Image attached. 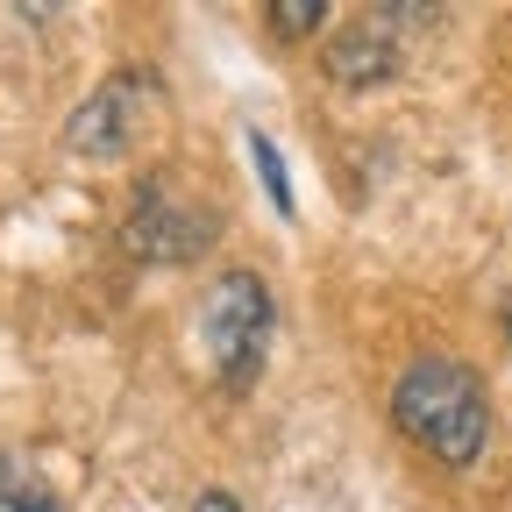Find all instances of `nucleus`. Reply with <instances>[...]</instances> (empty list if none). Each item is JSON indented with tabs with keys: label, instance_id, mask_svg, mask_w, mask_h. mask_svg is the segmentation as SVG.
<instances>
[{
	"label": "nucleus",
	"instance_id": "1",
	"mask_svg": "<svg viewBox=\"0 0 512 512\" xmlns=\"http://www.w3.org/2000/svg\"><path fill=\"white\" fill-rule=\"evenodd\" d=\"M392 427L441 470H477L491 448V399L463 356H413L392 384Z\"/></svg>",
	"mask_w": 512,
	"mask_h": 512
},
{
	"label": "nucleus",
	"instance_id": "2",
	"mask_svg": "<svg viewBox=\"0 0 512 512\" xmlns=\"http://www.w3.org/2000/svg\"><path fill=\"white\" fill-rule=\"evenodd\" d=\"M200 335H207V356H214V377L228 392H249L271 363V335H278V299L256 271H221L214 292H207V313H200Z\"/></svg>",
	"mask_w": 512,
	"mask_h": 512
},
{
	"label": "nucleus",
	"instance_id": "3",
	"mask_svg": "<svg viewBox=\"0 0 512 512\" xmlns=\"http://www.w3.org/2000/svg\"><path fill=\"white\" fill-rule=\"evenodd\" d=\"M214 235H221V214L192 207L171 178H143L121 214V249L143 256V264H192V256L214 249Z\"/></svg>",
	"mask_w": 512,
	"mask_h": 512
},
{
	"label": "nucleus",
	"instance_id": "4",
	"mask_svg": "<svg viewBox=\"0 0 512 512\" xmlns=\"http://www.w3.org/2000/svg\"><path fill=\"white\" fill-rule=\"evenodd\" d=\"M150 114H164V86L150 72H114V79H100V93H86L72 107V121H64V150L107 164V157H121L150 128Z\"/></svg>",
	"mask_w": 512,
	"mask_h": 512
},
{
	"label": "nucleus",
	"instance_id": "5",
	"mask_svg": "<svg viewBox=\"0 0 512 512\" xmlns=\"http://www.w3.org/2000/svg\"><path fill=\"white\" fill-rule=\"evenodd\" d=\"M392 72H399V43L384 36L377 15H363L342 36H328V79H342V86H384Z\"/></svg>",
	"mask_w": 512,
	"mask_h": 512
},
{
	"label": "nucleus",
	"instance_id": "6",
	"mask_svg": "<svg viewBox=\"0 0 512 512\" xmlns=\"http://www.w3.org/2000/svg\"><path fill=\"white\" fill-rule=\"evenodd\" d=\"M0 512H57L50 484H43L22 456H0Z\"/></svg>",
	"mask_w": 512,
	"mask_h": 512
},
{
	"label": "nucleus",
	"instance_id": "7",
	"mask_svg": "<svg viewBox=\"0 0 512 512\" xmlns=\"http://www.w3.org/2000/svg\"><path fill=\"white\" fill-rule=\"evenodd\" d=\"M249 164H256V178L271 185V207H278V214H292V185H285V157L271 150V136H249Z\"/></svg>",
	"mask_w": 512,
	"mask_h": 512
},
{
	"label": "nucleus",
	"instance_id": "8",
	"mask_svg": "<svg viewBox=\"0 0 512 512\" xmlns=\"http://www.w3.org/2000/svg\"><path fill=\"white\" fill-rule=\"evenodd\" d=\"M264 22H271V29L292 43V36H306L313 22H328V0H278V8H271Z\"/></svg>",
	"mask_w": 512,
	"mask_h": 512
},
{
	"label": "nucleus",
	"instance_id": "9",
	"mask_svg": "<svg viewBox=\"0 0 512 512\" xmlns=\"http://www.w3.org/2000/svg\"><path fill=\"white\" fill-rule=\"evenodd\" d=\"M192 512H242V505H235V491H200V498H192Z\"/></svg>",
	"mask_w": 512,
	"mask_h": 512
},
{
	"label": "nucleus",
	"instance_id": "10",
	"mask_svg": "<svg viewBox=\"0 0 512 512\" xmlns=\"http://www.w3.org/2000/svg\"><path fill=\"white\" fill-rule=\"evenodd\" d=\"M505 335H512V306H505Z\"/></svg>",
	"mask_w": 512,
	"mask_h": 512
}]
</instances>
